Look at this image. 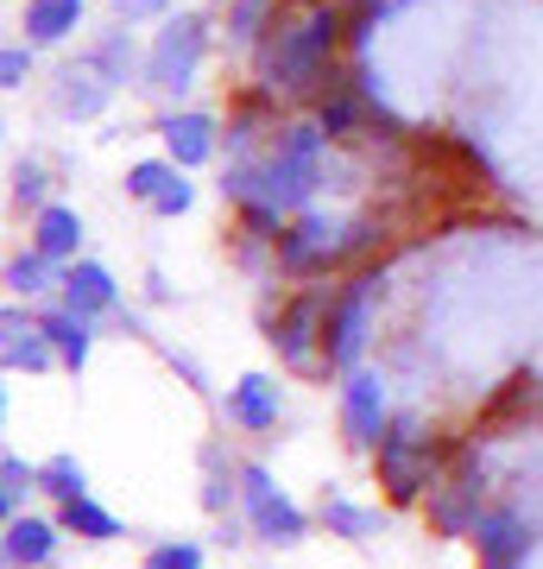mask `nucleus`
Wrapping results in <instances>:
<instances>
[{
  "label": "nucleus",
  "mask_w": 543,
  "mask_h": 569,
  "mask_svg": "<svg viewBox=\"0 0 543 569\" xmlns=\"http://www.w3.org/2000/svg\"><path fill=\"white\" fill-rule=\"evenodd\" d=\"M171 0H114V20L121 26H140V20H159Z\"/></svg>",
  "instance_id": "obj_34"
},
{
  "label": "nucleus",
  "mask_w": 543,
  "mask_h": 569,
  "mask_svg": "<svg viewBox=\"0 0 543 569\" xmlns=\"http://www.w3.org/2000/svg\"><path fill=\"white\" fill-rule=\"evenodd\" d=\"M279 13H284V0H228V39L260 51L265 32L279 26Z\"/></svg>",
  "instance_id": "obj_24"
},
{
  "label": "nucleus",
  "mask_w": 543,
  "mask_h": 569,
  "mask_svg": "<svg viewBox=\"0 0 543 569\" xmlns=\"http://www.w3.org/2000/svg\"><path fill=\"white\" fill-rule=\"evenodd\" d=\"M385 241V222L380 216H354V222H329L316 209L291 216V228L279 234V272L284 279H329L342 272L348 260H361Z\"/></svg>",
  "instance_id": "obj_2"
},
{
  "label": "nucleus",
  "mask_w": 543,
  "mask_h": 569,
  "mask_svg": "<svg viewBox=\"0 0 543 569\" xmlns=\"http://www.w3.org/2000/svg\"><path fill=\"white\" fill-rule=\"evenodd\" d=\"M322 526H329V538L366 545V538H380L385 512L380 507H354V500H342V493H329V500H322Z\"/></svg>",
  "instance_id": "obj_21"
},
{
  "label": "nucleus",
  "mask_w": 543,
  "mask_h": 569,
  "mask_svg": "<svg viewBox=\"0 0 543 569\" xmlns=\"http://www.w3.org/2000/svg\"><path fill=\"white\" fill-rule=\"evenodd\" d=\"M7 284H13L20 298H44L51 284H63V266H51L44 253H20V260L7 266Z\"/></svg>",
  "instance_id": "obj_27"
},
{
  "label": "nucleus",
  "mask_w": 543,
  "mask_h": 569,
  "mask_svg": "<svg viewBox=\"0 0 543 569\" xmlns=\"http://www.w3.org/2000/svg\"><path fill=\"white\" fill-rule=\"evenodd\" d=\"M39 329L51 336V348H58V361L70 367V373H82V367H89V348H95V323H89V317L51 305V310H39Z\"/></svg>",
  "instance_id": "obj_20"
},
{
  "label": "nucleus",
  "mask_w": 543,
  "mask_h": 569,
  "mask_svg": "<svg viewBox=\"0 0 543 569\" xmlns=\"http://www.w3.org/2000/svg\"><path fill=\"white\" fill-rule=\"evenodd\" d=\"M467 545L481 550V569H524V557H531V545H537V526H531L524 512H512V507H486Z\"/></svg>",
  "instance_id": "obj_11"
},
{
  "label": "nucleus",
  "mask_w": 543,
  "mask_h": 569,
  "mask_svg": "<svg viewBox=\"0 0 543 569\" xmlns=\"http://www.w3.org/2000/svg\"><path fill=\"white\" fill-rule=\"evenodd\" d=\"M58 305L77 310V317H108V310H121V284L101 260H70L63 266V284H58Z\"/></svg>",
  "instance_id": "obj_12"
},
{
  "label": "nucleus",
  "mask_w": 543,
  "mask_h": 569,
  "mask_svg": "<svg viewBox=\"0 0 543 569\" xmlns=\"http://www.w3.org/2000/svg\"><path fill=\"white\" fill-rule=\"evenodd\" d=\"M82 13H89V0H26L20 32H26V44H63L82 26Z\"/></svg>",
  "instance_id": "obj_19"
},
{
  "label": "nucleus",
  "mask_w": 543,
  "mask_h": 569,
  "mask_svg": "<svg viewBox=\"0 0 543 569\" xmlns=\"http://www.w3.org/2000/svg\"><path fill=\"white\" fill-rule=\"evenodd\" d=\"M159 140H164V159L178 171H197L222 152V121L202 114V108H164L159 114Z\"/></svg>",
  "instance_id": "obj_10"
},
{
  "label": "nucleus",
  "mask_w": 543,
  "mask_h": 569,
  "mask_svg": "<svg viewBox=\"0 0 543 569\" xmlns=\"http://www.w3.org/2000/svg\"><path fill=\"white\" fill-rule=\"evenodd\" d=\"M373 96H366V82L361 77H348V82H329L316 96V127L329 133V146H348V140H361V127L366 114H373Z\"/></svg>",
  "instance_id": "obj_13"
},
{
  "label": "nucleus",
  "mask_w": 543,
  "mask_h": 569,
  "mask_svg": "<svg viewBox=\"0 0 543 569\" xmlns=\"http://www.w3.org/2000/svg\"><path fill=\"white\" fill-rule=\"evenodd\" d=\"M481 500H486V462L474 468V456L462 449V468L455 475H443L436 488H430V500H423V519H430V531L436 538H474V526H481Z\"/></svg>",
  "instance_id": "obj_8"
},
{
  "label": "nucleus",
  "mask_w": 543,
  "mask_h": 569,
  "mask_svg": "<svg viewBox=\"0 0 543 569\" xmlns=\"http://www.w3.org/2000/svg\"><path fill=\"white\" fill-rule=\"evenodd\" d=\"M228 418L241 430H279V418H284V387L272 380V373H241L234 387H228Z\"/></svg>",
  "instance_id": "obj_14"
},
{
  "label": "nucleus",
  "mask_w": 543,
  "mask_h": 569,
  "mask_svg": "<svg viewBox=\"0 0 543 569\" xmlns=\"http://www.w3.org/2000/svg\"><path fill=\"white\" fill-rule=\"evenodd\" d=\"M380 266H361L348 272V284H335V305H329V336H322V355H329V373H354L373 342V305H380Z\"/></svg>",
  "instance_id": "obj_5"
},
{
  "label": "nucleus",
  "mask_w": 543,
  "mask_h": 569,
  "mask_svg": "<svg viewBox=\"0 0 543 569\" xmlns=\"http://www.w3.org/2000/svg\"><path fill=\"white\" fill-rule=\"evenodd\" d=\"M385 430H392V406H385V380L373 367H354L342 373V437L354 449H373L385 443Z\"/></svg>",
  "instance_id": "obj_9"
},
{
  "label": "nucleus",
  "mask_w": 543,
  "mask_h": 569,
  "mask_svg": "<svg viewBox=\"0 0 543 569\" xmlns=\"http://www.w3.org/2000/svg\"><path fill=\"white\" fill-rule=\"evenodd\" d=\"M348 39V13L335 0H303L260 44V89L272 96H322V82H335V51Z\"/></svg>",
  "instance_id": "obj_1"
},
{
  "label": "nucleus",
  "mask_w": 543,
  "mask_h": 569,
  "mask_svg": "<svg viewBox=\"0 0 543 569\" xmlns=\"http://www.w3.org/2000/svg\"><path fill=\"white\" fill-rule=\"evenodd\" d=\"M44 203H51V178H44V164L20 159L13 164V209H32V216H39Z\"/></svg>",
  "instance_id": "obj_30"
},
{
  "label": "nucleus",
  "mask_w": 543,
  "mask_h": 569,
  "mask_svg": "<svg viewBox=\"0 0 543 569\" xmlns=\"http://www.w3.org/2000/svg\"><path fill=\"white\" fill-rule=\"evenodd\" d=\"M145 569H202V545L197 538H164L145 550Z\"/></svg>",
  "instance_id": "obj_31"
},
{
  "label": "nucleus",
  "mask_w": 543,
  "mask_h": 569,
  "mask_svg": "<svg viewBox=\"0 0 543 569\" xmlns=\"http://www.w3.org/2000/svg\"><path fill=\"white\" fill-rule=\"evenodd\" d=\"M108 102H114V82L101 77L95 63H89V58L63 63L58 89H51V108H58V114H70V121H95Z\"/></svg>",
  "instance_id": "obj_15"
},
{
  "label": "nucleus",
  "mask_w": 543,
  "mask_h": 569,
  "mask_svg": "<svg viewBox=\"0 0 543 569\" xmlns=\"http://www.w3.org/2000/svg\"><path fill=\"white\" fill-rule=\"evenodd\" d=\"M171 178H178V164H171V159H140V164H127V197L152 209V203H159V190H164Z\"/></svg>",
  "instance_id": "obj_28"
},
{
  "label": "nucleus",
  "mask_w": 543,
  "mask_h": 569,
  "mask_svg": "<svg viewBox=\"0 0 543 569\" xmlns=\"http://www.w3.org/2000/svg\"><path fill=\"white\" fill-rule=\"evenodd\" d=\"M32 488H39V468H26L20 456H0V512H7V519H20Z\"/></svg>",
  "instance_id": "obj_29"
},
{
  "label": "nucleus",
  "mask_w": 543,
  "mask_h": 569,
  "mask_svg": "<svg viewBox=\"0 0 543 569\" xmlns=\"http://www.w3.org/2000/svg\"><path fill=\"white\" fill-rule=\"evenodd\" d=\"M455 456H462L455 437H423L418 411H399L392 430H385V443L373 449V475H380V488H385L392 507H423Z\"/></svg>",
  "instance_id": "obj_3"
},
{
  "label": "nucleus",
  "mask_w": 543,
  "mask_h": 569,
  "mask_svg": "<svg viewBox=\"0 0 543 569\" xmlns=\"http://www.w3.org/2000/svg\"><path fill=\"white\" fill-rule=\"evenodd\" d=\"M58 526L70 531V538H82V545H114V538H121V519L101 507V500H89V493L70 500V507H58Z\"/></svg>",
  "instance_id": "obj_23"
},
{
  "label": "nucleus",
  "mask_w": 543,
  "mask_h": 569,
  "mask_svg": "<svg viewBox=\"0 0 543 569\" xmlns=\"http://www.w3.org/2000/svg\"><path fill=\"white\" fill-rule=\"evenodd\" d=\"M89 63H95L101 77L114 82H133V70H145V58H140V44H133V26H114V32H101V44L89 51Z\"/></svg>",
  "instance_id": "obj_22"
},
{
  "label": "nucleus",
  "mask_w": 543,
  "mask_h": 569,
  "mask_svg": "<svg viewBox=\"0 0 543 569\" xmlns=\"http://www.w3.org/2000/svg\"><path fill=\"white\" fill-rule=\"evenodd\" d=\"M0 355H7L13 373H51V367H63L58 348H51V336L39 329V317H20V310L0 317Z\"/></svg>",
  "instance_id": "obj_16"
},
{
  "label": "nucleus",
  "mask_w": 543,
  "mask_h": 569,
  "mask_svg": "<svg viewBox=\"0 0 543 569\" xmlns=\"http://www.w3.org/2000/svg\"><path fill=\"white\" fill-rule=\"evenodd\" d=\"M39 488L58 500V507H70V500H82L89 493V475H82V462L63 449V456H51V462H39Z\"/></svg>",
  "instance_id": "obj_26"
},
{
  "label": "nucleus",
  "mask_w": 543,
  "mask_h": 569,
  "mask_svg": "<svg viewBox=\"0 0 543 569\" xmlns=\"http://www.w3.org/2000/svg\"><path fill=\"white\" fill-rule=\"evenodd\" d=\"M190 203H197V183H190V171H178V178H171V183L159 190L152 216H164V222H171V216H190Z\"/></svg>",
  "instance_id": "obj_32"
},
{
  "label": "nucleus",
  "mask_w": 543,
  "mask_h": 569,
  "mask_svg": "<svg viewBox=\"0 0 543 569\" xmlns=\"http://www.w3.org/2000/svg\"><path fill=\"white\" fill-rule=\"evenodd\" d=\"M329 305H335V291L329 284H303L298 298H284L279 317H265V342L279 348L284 367H298V373H329V355H322V336H329Z\"/></svg>",
  "instance_id": "obj_6"
},
{
  "label": "nucleus",
  "mask_w": 543,
  "mask_h": 569,
  "mask_svg": "<svg viewBox=\"0 0 543 569\" xmlns=\"http://www.w3.org/2000/svg\"><path fill=\"white\" fill-rule=\"evenodd\" d=\"M241 507H247L253 538H265V545H303V531H310L303 507L272 481V468H260V462L241 468Z\"/></svg>",
  "instance_id": "obj_7"
},
{
  "label": "nucleus",
  "mask_w": 543,
  "mask_h": 569,
  "mask_svg": "<svg viewBox=\"0 0 543 569\" xmlns=\"http://www.w3.org/2000/svg\"><path fill=\"white\" fill-rule=\"evenodd\" d=\"M145 298H152V305H164V298H171V279H164V272H145Z\"/></svg>",
  "instance_id": "obj_35"
},
{
  "label": "nucleus",
  "mask_w": 543,
  "mask_h": 569,
  "mask_svg": "<svg viewBox=\"0 0 543 569\" xmlns=\"http://www.w3.org/2000/svg\"><path fill=\"white\" fill-rule=\"evenodd\" d=\"M32 82V44H7L0 51V89H26Z\"/></svg>",
  "instance_id": "obj_33"
},
{
  "label": "nucleus",
  "mask_w": 543,
  "mask_h": 569,
  "mask_svg": "<svg viewBox=\"0 0 543 569\" xmlns=\"http://www.w3.org/2000/svg\"><path fill=\"white\" fill-rule=\"evenodd\" d=\"M82 247V216L70 203H44L32 216V253H44L51 266H70Z\"/></svg>",
  "instance_id": "obj_18"
},
{
  "label": "nucleus",
  "mask_w": 543,
  "mask_h": 569,
  "mask_svg": "<svg viewBox=\"0 0 543 569\" xmlns=\"http://www.w3.org/2000/svg\"><path fill=\"white\" fill-rule=\"evenodd\" d=\"M58 538H63L58 519H32V512H20V519H7L0 557H7V569H44L51 563V550H58Z\"/></svg>",
  "instance_id": "obj_17"
},
{
  "label": "nucleus",
  "mask_w": 543,
  "mask_h": 569,
  "mask_svg": "<svg viewBox=\"0 0 543 569\" xmlns=\"http://www.w3.org/2000/svg\"><path fill=\"white\" fill-rule=\"evenodd\" d=\"M202 58H209V13H171L152 32V44H145L140 82L152 96H164V102H183L202 77Z\"/></svg>",
  "instance_id": "obj_4"
},
{
  "label": "nucleus",
  "mask_w": 543,
  "mask_h": 569,
  "mask_svg": "<svg viewBox=\"0 0 543 569\" xmlns=\"http://www.w3.org/2000/svg\"><path fill=\"white\" fill-rule=\"evenodd\" d=\"M234 500H241V468H228L222 449H202V507L228 512Z\"/></svg>",
  "instance_id": "obj_25"
}]
</instances>
